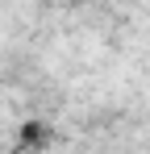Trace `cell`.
Segmentation results:
<instances>
[{"instance_id": "6da1fadb", "label": "cell", "mask_w": 150, "mask_h": 154, "mask_svg": "<svg viewBox=\"0 0 150 154\" xmlns=\"http://www.w3.org/2000/svg\"><path fill=\"white\" fill-rule=\"evenodd\" d=\"M17 146H21V150H46L50 146V129L42 125V121H25L21 133H17Z\"/></svg>"}]
</instances>
